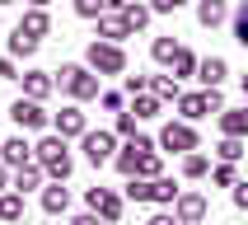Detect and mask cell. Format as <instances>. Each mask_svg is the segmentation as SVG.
Returning a JSON list of instances; mask_svg holds the SVG:
<instances>
[{"label": "cell", "mask_w": 248, "mask_h": 225, "mask_svg": "<svg viewBox=\"0 0 248 225\" xmlns=\"http://www.w3.org/2000/svg\"><path fill=\"white\" fill-rule=\"evenodd\" d=\"M126 197H131V202H150V178H136V174H131V178H126Z\"/></svg>", "instance_id": "32"}, {"label": "cell", "mask_w": 248, "mask_h": 225, "mask_svg": "<svg viewBox=\"0 0 248 225\" xmlns=\"http://www.w3.org/2000/svg\"><path fill=\"white\" fill-rule=\"evenodd\" d=\"M178 47H183V42H173V38H155V42H150V56L159 61V66H173Z\"/></svg>", "instance_id": "24"}, {"label": "cell", "mask_w": 248, "mask_h": 225, "mask_svg": "<svg viewBox=\"0 0 248 225\" xmlns=\"http://www.w3.org/2000/svg\"><path fill=\"white\" fill-rule=\"evenodd\" d=\"M0 145H5V141H0Z\"/></svg>", "instance_id": "49"}, {"label": "cell", "mask_w": 248, "mask_h": 225, "mask_svg": "<svg viewBox=\"0 0 248 225\" xmlns=\"http://www.w3.org/2000/svg\"><path fill=\"white\" fill-rule=\"evenodd\" d=\"M33 160H38V164L47 169V178H56V183H66L70 174H75V160H70V150H66V136H42L38 145H33Z\"/></svg>", "instance_id": "1"}, {"label": "cell", "mask_w": 248, "mask_h": 225, "mask_svg": "<svg viewBox=\"0 0 248 225\" xmlns=\"http://www.w3.org/2000/svg\"><path fill=\"white\" fill-rule=\"evenodd\" d=\"M150 89V75H126V94L136 98V94H145Z\"/></svg>", "instance_id": "36"}, {"label": "cell", "mask_w": 248, "mask_h": 225, "mask_svg": "<svg viewBox=\"0 0 248 225\" xmlns=\"http://www.w3.org/2000/svg\"><path fill=\"white\" fill-rule=\"evenodd\" d=\"M220 131H225V136H248V103H244V108H225L220 112Z\"/></svg>", "instance_id": "19"}, {"label": "cell", "mask_w": 248, "mask_h": 225, "mask_svg": "<svg viewBox=\"0 0 248 225\" xmlns=\"http://www.w3.org/2000/svg\"><path fill=\"white\" fill-rule=\"evenodd\" d=\"M159 150H140V160H136V178H159Z\"/></svg>", "instance_id": "27"}, {"label": "cell", "mask_w": 248, "mask_h": 225, "mask_svg": "<svg viewBox=\"0 0 248 225\" xmlns=\"http://www.w3.org/2000/svg\"><path fill=\"white\" fill-rule=\"evenodd\" d=\"M19 28H24L28 38H47V33H52V14H47V10H38V5H33V10H28L24 19H19Z\"/></svg>", "instance_id": "16"}, {"label": "cell", "mask_w": 248, "mask_h": 225, "mask_svg": "<svg viewBox=\"0 0 248 225\" xmlns=\"http://www.w3.org/2000/svg\"><path fill=\"white\" fill-rule=\"evenodd\" d=\"M0 80H19V70H14V61H5V56H0Z\"/></svg>", "instance_id": "40"}, {"label": "cell", "mask_w": 248, "mask_h": 225, "mask_svg": "<svg viewBox=\"0 0 248 225\" xmlns=\"http://www.w3.org/2000/svg\"><path fill=\"white\" fill-rule=\"evenodd\" d=\"M98 38H108V42H122L131 38V24H126V14H98Z\"/></svg>", "instance_id": "13"}, {"label": "cell", "mask_w": 248, "mask_h": 225, "mask_svg": "<svg viewBox=\"0 0 248 225\" xmlns=\"http://www.w3.org/2000/svg\"><path fill=\"white\" fill-rule=\"evenodd\" d=\"M145 225H178V216H173V211H155Z\"/></svg>", "instance_id": "38"}, {"label": "cell", "mask_w": 248, "mask_h": 225, "mask_svg": "<svg viewBox=\"0 0 248 225\" xmlns=\"http://www.w3.org/2000/svg\"><path fill=\"white\" fill-rule=\"evenodd\" d=\"M84 66L98 70V75H126V52H122V42L94 38V42H89V52H84Z\"/></svg>", "instance_id": "3"}, {"label": "cell", "mask_w": 248, "mask_h": 225, "mask_svg": "<svg viewBox=\"0 0 248 225\" xmlns=\"http://www.w3.org/2000/svg\"><path fill=\"white\" fill-rule=\"evenodd\" d=\"M131 112H136L140 122H150V117H159V98L145 89V94H136V103H131Z\"/></svg>", "instance_id": "26"}, {"label": "cell", "mask_w": 248, "mask_h": 225, "mask_svg": "<svg viewBox=\"0 0 248 225\" xmlns=\"http://www.w3.org/2000/svg\"><path fill=\"white\" fill-rule=\"evenodd\" d=\"M66 207H70V188H61V183L42 188V211L47 216H66Z\"/></svg>", "instance_id": "18"}, {"label": "cell", "mask_w": 248, "mask_h": 225, "mask_svg": "<svg viewBox=\"0 0 248 225\" xmlns=\"http://www.w3.org/2000/svg\"><path fill=\"white\" fill-rule=\"evenodd\" d=\"M52 89H56V75H47V70H28V75H24V94L28 98H38V103H42Z\"/></svg>", "instance_id": "14"}, {"label": "cell", "mask_w": 248, "mask_h": 225, "mask_svg": "<svg viewBox=\"0 0 248 225\" xmlns=\"http://www.w3.org/2000/svg\"><path fill=\"white\" fill-rule=\"evenodd\" d=\"M0 221H24V193H14V188H10V193H0Z\"/></svg>", "instance_id": "21"}, {"label": "cell", "mask_w": 248, "mask_h": 225, "mask_svg": "<svg viewBox=\"0 0 248 225\" xmlns=\"http://www.w3.org/2000/svg\"><path fill=\"white\" fill-rule=\"evenodd\" d=\"M52 127H56V136H84V131H89V122H84L80 103H70V108H61V112L52 117Z\"/></svg>", "instance_id": "10"}, {"label": "cell", "mask_w": 248, "mask_h": 225, "mask_svg": "<svg viewBox=\"0 0 248 225\" xmlns=\"http://www.w3.org/2000/svg\"><path fill=\"white\" fill-rule=\"evenodd\" d=\"M122 14H126V24H131V33H136V28H145V24H150V14H155V10H150V5H140V0H131Z\"/></svg>", "instance_id": "28"}, {"label": "cell", "mask_w": 248, "mask_h": 225, "mask_svg": "<svg viewBox=\"0 0 248 225\" xmlns=\"http://www.w3.org/2000/svg\"><path fill=\"white\" fill-rule=\"evenodd\" d=\"M80 145H84V160H89L94 169H103L112 160V150H117V136H112V131H84Z\"/></svg>", "instance_id": "7"}, {"label": "cell", "mask_w": 248, "mask_h": 225, "mask_svg": "<svg viewBox=\"0 0 248 225\" xmlns=\"http://www.w3.org/2000/svg\"><path fill=\"white\" fill-rule=\"evenodd\" d=\"M10 183H14V178H10V164H5V160H0V193H5V188H10Z\"/></svg>", "instance_id": "42"}, {"label": "cell", "mask_w": 248, "mask_h": 225, "mask_svg": "<svg viewBox=\"0 0 248 225\" xmlns=\"http://www.w3.org/2000/svg\"><path fill=\"white\" fill-rule=\"evenodd\" d=\"M150 10L155 14H173V10H178V0H150Z\"/></svg>", "instance_id": "39"}, {"label": "cell", "mask_w": 248, "mask_h": 225, "mask_svg": "<svg viewBox=\"0 0 248 225\" xmlns=\"http://www.w3.org/2000/svg\"><path fill=\"white\" fill-rule=\"evenodd\" d=\"M75 14L80 19H98L103 14V0H75Z\"/></svg>", "instance_id": "35"}, {"label": "cell", "mask_w": 248, "mask_h": 225, "mask_svg": "<svg viewBox=\"0 0 248 225\" xmlns=\"http://www.w3.org/2000/svg\"><path fill=\"white\" fill-rule=\"evenodd\" d=\"M28 5H38V10H47V5H52V0H28Z\"/></svg>", "instance_id": "44"}, {"label": "cell", "mask_w": 248, "mask_h": 225, "mask_svg": "<svg viewBox=\"0 0 248 225\" xmlns=\"http://www.w3.org/2000/svg\"><path fill=\"white\" fill-rule=\"evenodd\" d=\"M211 183H216V188H234V183H239L234 164H230V160H220V164L211 169Z\"/></svg>", "instance_id": "30"}, {"label": "cell", "mask_w": 248, "mask_h": 225, "mask_svg": "<svg viewBox=\"0 0 248 225\" xmlns=\"http://www.w3.org/2000/svg\"><path fill=\"white\" fill-rule=\"evenodd\" d=\"M38 42H42V38H28L24 28L14 24V33H10V52H14V56H33V52H38Z\"/></svg>", "instance_id": "25"}, {"label": "cell", "mask_w": 248, "mask_h": 225, "mask_svg": "<svg viewBox=\"0 0 248 225\" xmlns=\"http://www.w3.org/2000/svg\"><path fill=\"white\" fill-rule=\"evenodd\" d=\"M0 160H5L10 169H19V164H28V160H33V145H28L24 136H14V141H5V145H0Z\"/></svg>", "instance_id": "17"}, {"label": "cell", "mask_w": 248, "mask_h": 225, "mask_svg": "<svg viewBox=\"0 0 248 225\" xmlns=\"http://www.w3.org/2000/svg\"><path fill=\"white\" fill-rule=\"evenodd\" d=\"M234 38H239V47H248V0H244V10L234 14Z\"/></svg>", "instance_id": "34"}, {"label": "cell", "mask_w": 248, "mask_h": 225, "mask_svg": "<svg viewBox=\"0 0 248 225\" xmlns=\"http://www.w3.org/2000/svg\"><path fill=\"white\" fill-rule=\"evenodd\" d=\"M150 202H159V207H169V202H178V188H173V178H150Z\"/></svg>", "instance_id": "23"}, {"label": "cell", "mask_w": 248, "mask_h": 225, "mask_svg": "<svg viewBox=\"0 0 248 225\" xmlns=\"http://www.w3.org/2000/svg\"><path fill=\"white\" fill-rule=\"evenodd\" d=\"M178 112H183V122H197V117H206V112H225V94H220V89L183 94L178 98Z\"/></svg>", "instance_id": "4"}, {"label": "cell", "mask_w": 248, "mask_h": 225, "mask_svg": "<svg viewBox=\"0 0 248 225\" xmlns=\"http://www.w3.org/2000/svg\"><path fill=\"white\" fill-rule=\"evenodd\" d=\"M14 225H28V221H14Z\"/></svg>", "instance_id": "47"}, {"label": "cell", "mask_w": 248, "mask_h": 225, "mask_svg": "<svg viewBox=\"0 0 248 225\" xmlns=\"http://www.w3.org/2000/svg\"><path fill=\"white\" fill-rule=\"evenodd\" d=\"M244 98H248V94H244Z\"/></svg>", "instance_id": "50"}, {"label": "cell", "mask_w": 248, "mask_h": 225, "mask_svg": "<svg viewBox=\"0 0 248 225\" xmlns=\"http://www.w3.org/2000/svg\"><path fill=\"white\" fill-rule=\"evenodd\" d=\"M197 225H206V221H197Z\"/></svg>", "instance_id": "48"}, {"label": "cell", "mask_w": 248, "mask_h": 225, "mask_svg": "<svg viewBox=\"0 0 248 225\" xmlns=\"http://www.w3.org/2000/svg\"><path fill=\"white\" fill-rule=\"evenodd\" d=\"M0 5H14V0H0Z\"/></svg>", "instance_id": "46"}, {"label": "cell", "mask_w": 248, "mask_h": 225, "mask_svg": "<svg viewBox=\"0 0 248 225\" xmlns=\"http://www.w3.org/2000/svg\"><path fill=\"white\" fill-rule=\"evenodd\" d=\"M244 94H248V75H244Z\"/></svg>", "instance_id": "45"}, {"label": "cell", "mask_w": 248, "mask_h": 225, "mask_svg": "<svg viewBox=\"0 0 248 225\" xmlns=\"http://www.w3.org/2000/svg\"><path fill=\"white\" fill-rule=\"evenodd\" d=\"M84 202H89V211H98V221H108V225H117V221H122V211H126L122 193H112V188H89Z\"/></svg>", "instance_id": "5"}, {"label": "cell", "mask_w": 248, "mask_h": 225, "mask_svg": "<svg viewBox=\"0 0 248 225\" xmlns=\"http://www.w3.org/2000/svg\"><path fill=\"white\" fill-rule=\"evenodd\" d=\"M206 211H211V202H206L202 193H178V202H173V216H178V225L206 221Z\"/></svg>", "instance_id": "9"}, {"label": "cell", "mask_w": 248, "mask_h": 225, "mask_svg": "<svg viewBox=\"0 0 248 225\" xmlns=\"http://www.w3.org/2000/svg\"><path fill=\"white\" fill-rule=\"evenodd\" d=\"M216 155L230 160V164H239V160H244V136H225L220 145H216Z\"/></svg>", "instance_id": "29"}, {"label": "cell", "mask_w": 248, "mask_h": 225, "mask_svg": "<svg viewBox=\"0 0 248 225\" xmlns=\"http://www.w3.org/2000/svg\"><path fill=\"white\" fill-rule=\"evenodd\" d=\"M98 103H103L108 112H122V94H117V89H103V94H98Z\"/></svg>", "instance_id": "37"}, {"label": "cell", "mask_w": 248, "mask_h": 225, "mask_svg": "<svg viewBox=\"0 0 248 225\" xmlns=\"http://www.w3.org/2000/svg\"><path fill=\"white\" fill-rule=\"evenodd\" d=\"M150 94L159 98V103H178L183 84H178V75H150Z\"/></svg>", "instance_id": "15"}, {"label": "cell", "mask_w": 248, "mask_h": 225, "mask_svg": "<svg viewBox=\"0 0 248 225\" xmlns=\"http://www.w3.org/2000/svg\"><path fill=\"white\" fill-rule=\"evenodd\" d=\"M206 174H211V160L202 150H187V155H183V178H206Z\"/></svg>", "instance_id": "22"}, {"label": "cell", "mask_w": 248, "mask_h": 225, "mask_svg": "<svg viewBox=\"0 0 248 225\" xmlns=\"http://www.w3.org/2000/svg\"><path fill=\"white\" fill-rule=\"evenodd\" d=\"M42 178H47V169L38 160H28V164L14 169V193H33V188H42Z\"/></svg>", "instance_id": "12"}, {"label": "cell", "mask_w": 248, "mask_h": 225, "mask_svg": "<svg viewBox=\"0 0 248 225\" xmlns=\"http://www.w3.org/2000/svg\"><path fill=\"white\" fill-rule=\"evenodd\" d=\"M10 117H14V127H24V131H42V127L52 122V117L42 112V103H38V98H28V94L10 103Z\"/></svg>", "instance_id": "6"}, {"label": "cell", "mask_w": 248, "mask_h": 225, "mask_svg": "<svg viewBox=\"0 0 248 225\" xmlns=\"http://www.w3.org/2000/svg\"><path fill=\"white\" fill-rule=\"evenodd\" d=\"M98 70H89V66H61L56 70V89H66L75 103H84V98H98L103 89H98Z\"/></svg>", "instance_id": "2"}, {"label": "cell", "mask_w": 248, "mask_h": 225, "mask_svg": "<svg viewBox=\"0 0 248 225\" xmlns=\"http://www.w3.org/2000/svg\"><path fill=\"white\" fill-rule=\"evenodd\" d=\"M225 75H230V66H225V56H202L197 61V80L206 84V89H220Z\"/></svg>", "instance_id": "11"}, {"label": "cell", "mask_w": 248, "mask_h": 225, "mask_svg": "<svg viewBox=\"0 0 248 225\" xmlns=\"http://www.w3.org/2000/svg\"><path fill=\"white\" fill-rule=\"evenodd\" d=\"M173 75H178V80L183 75H197V56L187 52V47H178V56H173Z\"/></svg>", "instance_id": "31"}, {"label": "cell", "mask_w": 248, "mask_h": 225, "mask_svg": "<svg viewBox=\"0 0 248 225\" xmlns=\"http://www.w3.org/2000/svg\"><path fill=\"white\" fill-rule=\"evenodd\" d=\"M70 225H98V211H84V216H75Z\"/></svg>", "instance_id": "41"}, {"label": "cell", "mask_w": 248, "mask_h": 225, "mask_svg": "<svg viewBox=\"0 0 248 225\" xmlns=\"http://www.w3.org/2000/svg\"><path fill=\"white\" fill-rule=\"evenodd\" d=\"M136 122H140L136 112H117V136H126V141H131V136H140V131H136Z\"/></svg>", "instance_id": "33"}, {"label": "cell", "mask_w": 248, "mask_h": 225, "mask_svg": "<svg viewBox=\"0 0 248 225\" xmlns=\"http://www.w3.org/2000/svg\"><path fill=\"white\" fill-rule=\"evenodd\" d=\"M197 24L202 28L225 24V0H197Z\"/></svg>", "instance_id": "20"}, {"label": "cell", "mask_w": 248, "mask_h": 225, "mask_svg": "<svg viewBox=\"0 0 248 225\" xmlns=\"http://www.w3.org/2000/svg\"><path fill=\"white\" fill-rule=\"evenodd\" d=\"M126 5H131V0H103V10H112V14H122Z\"/></svg>", "instance_id": "43"}, {"label": "cell", "mask_w": 248, "mask_h": 225, "mask_svg": "<svg viewBox=\"0 0 248 225\" xmlns=\"http://www.w3.org/2000/svg\"><path fill=\"white\" fill-rule=\"evenodd\" d=\"M159 145H164V150H173V155H187V150H197L202 141H197L192 122H164V131H159Z\"/></svg>", "instance_id": "8"}]
</instances>
